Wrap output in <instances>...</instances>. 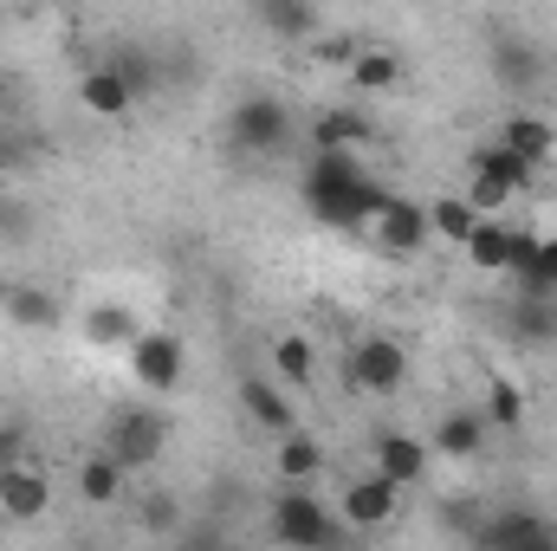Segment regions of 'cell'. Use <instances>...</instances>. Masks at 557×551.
<instances>
[{
    "mask_svg": "<svg viewBox=\"0 0 557 551\" xmlns=\"http://www.w3.org/2000/svg\"><path fill=\"white\" fill-rule=\"evenodd\" d=\"M111 65L131 78V91H137V98H149V91H156V65L143 59L137 46H117V52H111Z\"/></svg>",
    "mask_w": 557,
    "mask_h": 551,
    "instance_id": "obj_31",
    "label": "cell"
},
{
    "mask_svg": "<svg viewBox=\"0 0 557 551\" xmlns=\"http://www.w3.org/2000/svg\"><path fill=\"white\" fill-rule=\"evenodd\" d=\"M273 370L278 383H292V390H305L311 377H318V351H311V338H298V331H285L273 344Z\"/></svg>",
    "mask_w": 557,
    "mask_h": 551,
    "instance_id": "obj_27",
    "label": "cell"
},
{
    "mask_svg": "<svg viewBox=\"0 0 557 551\" xmlns=\"http://www.w3.org/2000/svg\"><path fill=\"white\" fill-rule=\"evenodd\" d=\"M131 474H143V467H156L162 461V448H169V421L156 409H117L111 415V441H104Z\"/></svg>",
    "mask_w": 557,
    "mask_h": 551,
    "instance_id": "obj_7",
    "label": "cell"
},
{
    "mask_svg": "<svg viewBox=\"0 0 557 551\" xmlns=\"http://www.w3.org/2000/svg\"><path fill=\"white\" fill-rule=\"evenodd\" d=\"M409 383V344H396V338H357L350 344V390H363V396H396Z\"/></svg>",
    "mask_w": 557,
    "mask_h": 551,
    "instance_id": "obj_5",
    "label": "cell"
},
{
    "mask_svg": "<svg viewBox=\"0 0 557 551\" xmlns=\"http://www.w3.org/2000/svg\"><path fill=\"white\" fill-rule=\"evenodd\" d=\"M292 137H298V124H292V111L278 105L273 91H253V98H240L227 111V143L240 156H278Z\"/></svg>",
    "mask_w": 557,
    "mask_h": 551,
    "instance_id": "obj_2",
    "label": "cell"
},
{
    "mask_svg": "<svg viewBox=\"0 0 557 551\" xmlns=\"http://www.w3.org/2000/svg\"><path fill=\"white\" fill-rule=\"evenodd\" d=\"M499 143H506V149H519L525 162H545V156L557 149V131L545 124V118L519 111V118H506V124H499Z\"/></svg>",
    "mask_w": 557,
    "mask_h": 551,
    "instance_id": "obj_25",
    "label": "cell"
},
{
    "mask_svg": "<svg viewBox=\"0 0 557 551\" xmlns=\"http://www.w3.org/2000/svg\"><path fill=\"white\" fill-rule=\"evenodd\" d=\"M318 474H324V448H318V434L285 428V434H278V480H285V487H311Z\"/></svg>",
    "mask_w": 557,
    "mask_h": 551,
    "instance_id": "obj_19",
    "label": "cell"
},
{
    "mask_svg": "<svg viewBox=\"0 0 557 551\" xmlns=\"http://www.w3.org/2000/svg\"><path fill=\"white\" fill-rule=\"evenodd\" d=\"M240 409L253 415L267 434H285V428H298V415H292V396H278L273 377H240Z\"/></svg>",
    "mask_w": 557,
    "mask_h": 551,
    "instance_id": "obj_17",
    "label": "cell"
},
{
    "mask_svg": "<svg viewBox=\"0 0 557 551\" xmlns=\"http://www.w3.org/2000/svg\"><path fill=\"white\" fill-rule=\"evenodd\" d=\"M396 506H403V487H396L383 467H370L363 480H350V487L337 493V513H344L357 532H376V526H389V519H396Z\"/></svg>",
    "mask_w": 557,
    "mask_h": 551,
    "instance_id": "obj_8",
    "label": "cell"
},
{
    "mask_svg": "<svg viewBox=\"0 0 557 551\" xmlns=\"http://www.w3.org/2000/svg\"><path fill=\"white\" fill-rule=\"evenodd\" d=\"M350 85H357V91H370V98L396 91V85H403V59H396V52H383V46H363V52L350 59Z\"/></svg>",
    "mask_w": 557,
    "mask_h": 551,
    "instance_id": "obj_24",
    "label": "cell"
},
{
    "mask_svg": "<svg viewBox=\"0 0 557 551\" xmlns=\"http://www.w3.org/2000/svg\"><path fill=\"white\" fill-rule=\"evenodd\" d=\"M512 241H519V228H512V221L480 215V221H473V234L460 241V254H467L480 273H512Z\"/></svg>",
    "mask_w": 557,
    "mask_h": 551,
    "instance_id": "obj_14",
    "label": "cell"
},
{
    "mask_svg": "<svg viewBox=\"0 0 557 551\" xmlns=\"http://www.w3.org/2000/svg\"><path fill=\"white\" fill-rule=\"evenodd\" d=\"M370 247L376 254H389V260H416L421 247L434 241V228H428V208L421 201H409V195H389L376 215H370Z\"/></svg>",
    "mask_w": 557,
    "mask_h": 551,
    "instance_id": "obj_3",
    "label": "cell"
},
{
    "mask_svg": "<svg viewBox=\"0 0 557 551\" xmlns=\"http://www.w3.org/2000/svg\"><path fill=\"white\" fill-rule=\"evenodd\" d=\"M512 279H519V292H525V298H557V234H539L532 260H525Z\"/></svg>",
    "mask_w": 557,
    "mask_h": 551,
    "instance_id": "obj_28",
    "label": "cell"
},
{
    "mask_svg": "<svg viewBox=\"0 0 557 551\" xmlns=\"http://www.w3.org/2000/svg\"><path fill=\"white\" fill-rule=\"evenodd\" d=\"M52 506V487H46V474L39 467H26V461H13V467H0V513L7 519H39Z\"/></svg>",
    "mask_w": 557,
    "mask_h": 551,
    "instance_id": "obj_11",
    "label": "cell"
},
{
    "mask_svg": "<svg viewBox=\"0 0 557 551\" xmlns=\"http://www.w3.org/2000/svg\"><path fill=\"white\" fill-rule=\"evenodd\" d=\"M78 331H85V344H91V351H131V338H137L143 325L124 311V305H91Z\"/></svg>",
    "mask_w": 557,
    "mask_h": 551,
    "instance_id": "obj_23",
    "label": "cell"
},
{
    "mask_svg": "<svg viewBox=\"0 0 557 551\" xmlns=\"http://www.w3.org/2000/svg\"><path fill=\"white\" fill-rule=\"evenodd\" d=\"M0 311H7L20 331H52V325H59V298H52L46 285H26V279H13V285H7Z\"/></svg>",
    "mask_w": 557,
    "mask_h": 551,
    "instance_id": "obj_18",
    "label": "cell"
},
{
    "mask_svg": "<svg viewBox=\"0 0 557 551\" xmlns=\"http://www.w3.org/2000/svg\"><path fill=\"white\" fill-rule=\"evenodd\" d=\"M486 65H493V78H499L506 91H525V85H539V72H545L539 46H525L519 33H499V39L486 46Z\"/></svg>",
    "mask_w": 557,
    "mask_h": 551,
    "instance_id": "obj_15",
    "label": "cell"
},
{
    "mask_svg": "<svg viewBox=\"0 0 557 551\" xmlns=\"http://www.w3.org/2000/svg\"><path fill=\"white\" fill-rule=\"evenodd\" d=\"M7 285H13V279H0V298H7Z\"/></svg>",
    "mask_w": 557,
    "mask_h": 551,
    "instance_id": "obj_35",
    "label": "cell"
},
{
    "mask_svg": "<svg viewBox=\"0 0 557 551\" xmlns=\"http://www.w3.org/2000/svg\"><path fill=\"white\" fill-rule=\"evenodd\" d=\"M428 461H434V448H428L421 434H409V428H383V434H376V467H383L403 493L428 480Z\"/></svg>",
    "mask_w": 557,
    "mask_h": 551,
    "instance_id": "obj_9",
    "label": "cell"
},
{
    "mask_svg": "<svg viewBox=\"0 0 557 551\" xmlns=\"http://www.w3.org/2000/svg\"><path fill=\"white\" fill-rule=\"evenodd\" d=\"M124 480H131V467H124L111 448H98V454L78 461V500H85V506H117V500H124Z\"/></svg>",
    "mask_w": 557,
    "mask_h": 551,
    "instance_id": "obj_16",
    "label": "cell"
},
{
    "mask_svg": "<svg viewBox=\"0 0 557 551\" xmlns=\"http://www.w3.org/2000/svg\"><path fill=\"white\" fill-rule=\"evenodd\" d=\"M131 377H137V390H149V396H175L182 377H188L182 338L175 331H137L131 338Z\"/></svg>",
    "mask_w": 557,
    "mask_h": 551,
    "instance_id": "obj_4",
    "label": "cell"
},
{
    "mask_svg": "<svg viewBox=\"0 0 557 551\" xmlns=\"http://www.w3.org/2000/svg\"><path fill=\"white\" fill-rule=\"evenodd\" d=\"M78 105H85L91 118H131L143 98L131 91V78H124L117 65H91V72L78 78Z\"/></svg>",
    "mask_w": 557,
    "mask_h": 551,
    "instance_id": "obj_12",
    "label": "cell"
},
{
    "mask_svg": "<svg viewBox=\"0 0 557 551\" xmlns=\"http://www.w3.org/2000/svg\"><path fill=\"white\" fill-rule=\"evenodd\" d=\"M363 46H357V33H311V59L318 65H337V72H350V59H357Z\"/></svg>",
    "mask_w": 557,
    "mask_h": 551,
    "instance_id": "obj_30",
    "label": "cell"
},
{
    "mask_svg": "<svg viewBox=\"0 0 557 551\" xmlns=\"http://www.w3.org/2000/svg\"><path fill=\"white\" fill-rule=\"evenodd\" d=\"M460 195H467V201H473L480 215H499V208L512 201V195H506L499 182H486V175H467V188H460Z\"/></svg>",
    "mask_w": 557,
    "mask_h": 551,
    "instance_id": "obj_32",
    "label": "cell"
},
{
    "mask_svg": "<svg viewBox=\"0 0 557 551\" xmlns=\"http://www.w3.org/2000/svg\"><path fill=\"white\" fill-rule=\"evenodd\" d=\"M20 448H26V434H20V428H0V467H13Z\"/></svg>",
    "mask_w": 557,
    "mask_h": 551,
    "instance_id": "obj_33",
    "label": "cell"
},
{
    "mask_svg": "<svg viewBox=\"0 0 557 551\" xmlns=\"http://www.w3.org/2000/svg\"><path fill=\"white\" fill-rule=\"evenodd\" d=\"M305 137H311V149H357V143L376 137V124H370L363 111H344V105H337V111H318Z\"/></svg>",
    "mask_w": 557,
    "mask_h": 551,
    "instance_id": "obj_20",
    "label": "cell"
},
{
    "mask_svg": "<svg viewBox=\"0 0 557 551\" xmlns=\"http://www.w3.org/2000/svg\"><path fill=\"white\" fill-rule=\"evenodd\" d=\"M253 13H260L267 33L292 39V46H311V33H318V7L311 0H253Z\"/></svg>",
    "mask_w": 557,
    "mask_h": 551,
    "instance_id": "obj_21",
    "label": "cell"
},
{
    "mask_svg": "<svg viewBox=\"0 0 557 551\" xmlns=\"http://www.w3.org/2000/svg\"><path fill=\"white\" fill-rule=\"evenodd\" d=\"M486 421L493 428H506V434H519L525 428V390L512 383V377H486Z\"/></svg>",
    "mask_w": 557,
    "mask_h": 551,
    "instance_id": "obj_29",
    "label": "cell"
},
{
    "mask_svg": "<svg viewBox=\"0 0 557 551\" xmlns=\"http://www.w3.org/2000/svg\"><path fill=\"white\" fill-rule=\"evenodd\" d=\"M473 175H486V182H499L506 195H519V188H532V175H539V162H525L519 149H506V143L493 137L480 156H473Z\"/></svg>",
    "mask_w": 557,
    "mask_h": 551,
    "instance_id": "obj_22",
    "label": "cell"
},
{
    "mask_svg": "<svg viewBox=\"0 0 557 551\" xmlns=\"http://www.w3.org/2000/svg\"><path fill=\"white\" fill-rule=\"evenodd\" d=\"M0 149H7V105H0Z\"/></svg>",
    "mask_w": 557,
    "mask_h": 551,
    "instance_id": "obj_34",
    "label": "cell"
},
{
    "mask_svg": "<svg viewBox=\"0 0 557 551\" xmlns=\"http://www.w3.org/2000/svg\"><path fill=\"white\" fill-rule=\"evenodd\" d=\"M480 546L486 551H539V546H557V526H545L539 513H493V519H480Z\"/></svg>",
    "mask_w": 557,
    "mask_h": 551,
    "instance_id": "obj_10",
    "label": "cell"
},
{
    "mask_svg": "<svg viewBox=\"0 0 557 551\" xmlns=\"http://www.w3.org/2000/svg\"><path fill=\"white\" fill-rule=\"evenodd\" d=\"M473 221H480V208H473L467 195H434V208H428V228H434V241H447V247H460V241L473 234Z\"/></svg>",
    "mask_w": 557,
    "mask_h": 551,
    "instance_id": "obj_26",
    "label": "cell"
},
{
    "mask_svg": "<svg viewBox=\"0 0 557 551\" xmlns=\"http://www.w3.org/2000/svg\"><path fill=\"white\" fill-rule=\"evenodd\" d=\"M486 434H493V421L480 409H454L434 421V434H428V448L441 454V461H473L480 448H486Z\"/></svg>",
    "mask_w": 557,
    "mask_h": 551,
    "instance_id": "obj_13",
    "label": "cell"
},
{
    "mask_svg": "<svg viewBox=\"0 0 557 551\" xmlns=\"http://www.w3.org/2000/svg\"><path fill=\"white\" fill-rule=\"evenodd\" d=\"M298 195H305L311 221L344 228V234H363V228H370V215L389 201V188L357 162V149H311Z\"/></svg>",
    "mask_w": 557,
    "mask_h": 551,
    "instance_id": "obj_1",
    "label": "cell"
},
{
    "mask_svg": "<svg viewBox=\"0 0 557 551\" xmlns=\"http://www.w3.org/2000/svg\"><path fill=\"white\" fill-rule=\"evenodd\" d=\"M273 532H278V546H305V551L337 546V519H331V506L311 500L305 487H285V493L273 500Z\"/></svg>",
    "mask_w": 557,
    "mask_h": 551,
    "instance_id": "obj_6",
    "label": "cell"
}]
</instances>
